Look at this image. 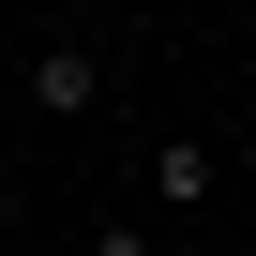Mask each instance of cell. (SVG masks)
I'll list each match as a JSON object with an SVG mask.
<instances>
[{
    "mask_svg": "<svg viewBox=\"0 0 256 256\" xmlns=\"http://www.w3.org/2000/svg\"><path fill=\"white\" fill-rule=\"evenodd\" d=\"M30 106H46V120H90V106H106V60H90V46H30Z\"/></svg>",
    "mask_w": 256,
    "mask_h": 256,
    "instance_id": "cell-1",
    "label": "cell"
},
{
    "mask_svg": "<svg viewBox=\"0 0 256 256\" xmlns=\"http://www.w3.org/2000/svg\"><path fill=\"white\" fill-rule=\"evenodd\" d=\"M151 196H166V211H196V196H211V151H196V136H166V151H151Z\"/></svg>",
    "mask_w": 256,
    "mask_h": 256,
    "instance_id": "cell-2",
    "label": "cell"
},
{
    "mask_svg": "<svg viewBox=\"0 0 256 256\" xmlns=\"http://www.w3.org/2000/svg\"><path fill=\"white\" fill-rule=\"evenodd\" d=\"M90 256H151V241H136V226H90Z\"/></svg>",
    "mask_w": 256,
    "mask_h": 256,
    "instance_id": "cell-3",
    "label": "cell"
}]
</instances>
